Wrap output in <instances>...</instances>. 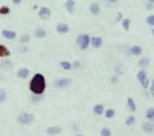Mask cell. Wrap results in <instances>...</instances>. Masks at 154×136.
Masks as SVG:
<instances>
[{
	"label": "cell",
	"instance_id": "obj_39",
	"mask_svg": "<svg viewBox=\"0 0 154 136\" xmlns=\"http://www.w3.org/2000/svg\"><path fill=\"white\" fill-rule=\"evenodd\" d=\"M109 2H116V1H118V0H108Z\"/></svg>",
	"mask_w": 154,
	"mask_h": 136
},
{
	"label": "cell",
	"instance_id": "obj_42",
	"mask_svg": "<svg viewBox=\"0 0 154 136\" xmlns=\"http://www.w3.org/2000/svg\"><path fill=\"white\" fill-rule=\"evenodd\" d=\"M76 136H82V135H76Z\"/></svg>",
	"mask_w": 154,
	"mask_h": 136
},
{
	"label": "cell",
	"instance_id": "obj_17",
	"mask_svg": "<svg viewBox=\"0 0 154 136\" xmlns=\"http://www.w3.org/2000/svg\"><path fill=\"white\" fill-rule=\"evenodd\" d=\"M94 113L96 114V115H102V114H104V106L101 104H97L94 106Z\"/></svg>",
	"mask_w": 154,
	"mask_h": 136
},
{
	"label": "cell",
	"instance_id": "obj_12",
	"mask_svg": "<svg viewBox=\"0 0 154 136\" xmlns=\"http://www.w3.org/2000/svg\"><path fill=\"white\" fill-rule=\"evenodd\" d=\"M61 132V128L58 126H53V127H48L47 128V133L49 135H57Z\"/></svg>",
	"mask_w": 154,
	"mask_h": 136
},
{
	"label": "cell",
	"instance_id": "obj_9",
	"mask_svg": "<svg viewBox=\"0 0 154 136\" xmlns=\"http://www.w3.org/2000/svg\"><path fill=\"white\" fill-rule=\"evenodd\" d=\"M142 51H143V49H142V47H140V46H132L131 48H130V53H131V55H133V56H140L141 54H142Z\"/></svg>",
	"mask_w": 154,
	"mask_h": 136
},
{
	"label": "cell",
	"instance_id": "obj_28",
	"mask_svg": "<svg viewBox=\"0 0 154 136\" xmlns=\"http://www.w3.org/2000/svg\"><path fill=\"white\" fill-rule=\"evenodd\" d=\"M10 12V9L9 7H7V6H2L1 8H0V15H8Z\"/></svg>",
	"mask_w": 154,
	"mask_h": 136
},
{
	"label": "cell",
	"instance_id": "obj_10",
	"mask_svg": "<svg viewBox=\"0 0 154 136\" xmlns=\"http://www.w3.org/2000/svg\"><path fill=\"white\" fill-rule=\"evenodd\" d=\"M1 35L5 37V38H7V39H10V40L16 38V32L14 30H2Z\"/></svg>",
	"mask_w": 154,
	"mask_h": 136
},
{
	"label": "cell",
	"instance_id": "obj_2",
	"mask_svg": "<svg viewBox=\"0 0 154 136\" xmlns=\"http://www.w3.org/2000/svg\"><path fill=\"white\" fill-rule=\"evenodd\" d=\"M91 44V37L87 35V34H84V35H80L78 38H77V45L82 50L87 49V47Z\"/></svg>",
	"mask_w": 154,
	"mask_h": 136
},
{
	"label": "cell",
	"instance_id": "obj_5",
	"mask_svg": "<svg viewBox=\"0 0 154 136\" xmlns=\"http://www.w3.org/2000/svg\"><path fill=\"white\" fill-rule=\"evenodd\" d=\"M51 15V11L49 8H47V7H42L40 10H39V17L42 19H48L50 17Z\"/></svg>",
	"mask_w": 154,
	"mask_h": 136
},
{
	"label": "cell",
	"instance_id": "obj_8",
	"mask_svg": "<svg viewBox=\"0 0 154 136\" xmlns=\"http://www.w3.org/2000/svg\"><path fill=\"white\" fill-rule=\"evenodd\" d=\"M56 30L59 34H67V32L69 31V27L66 23H58L56 27Z\"/></svg>",
	"mask_w": 154,
	"mask_h": 136
},
{
	"label": "cell",
	"instance_id": "obj_35",
	"mask_svg": "<svg viewBox=\"0 0 154 136\" xmlns=\"http://www.w3.org/2000/svg\"><path fill=\"white\" fill-rule=\"evenodd\" d=\"M40 98H42V97H40V96H38V97H34L33 99V102H37V100H40Z\"/></svg>",
	"mask_w": 154,
	"mask_h": 136
},
{
	"label": "cell",
	"instance_id": "obj_37",
	"mask_svg": "<svg viewBox=\"0 0 154 136\" xmlns=\"http://www.w3.org/2000/svg\"><path fill=\"white\" fill-rule=\"evenodd\" d=\"M27 48H26V47H23V48H19V51H23V53H26V51H27Z\"/></svg>",
	"mask_w": 154,
	"mask_h": 136
},
{
	"label": "cell",
	"instance_id": "obj_16",
	"mask_svg": "<svg viewBox=\"0 0 154 136\" xmlns=\"http://www.w3.org/2000/svg\"><path fill=\"white\" fill-rule=\"evenodd\" d=\"M10 55L9 49L4 45H0V57H7Z\"/></svg>",
	"mask_w": 154,
	"mask_h": 136
},
{
	"label": "cell",
	"instance_id": "obj_26",
	"mask_svg": "<svg viewBox=\"0 0 154 136\" xmlns=\"http://www.w3.org/2000/svg\"><path fill=\"white\" fill-rule=\"evenodd\" d=\"M101 135L102 136H112V132L109 131V128L104 127V128H102V131H101Z\"/></svg>",
	"mask_w": 154,
	"mask_h": 136
},
{
	"label": "cell",
	"instance_id": "obj_6",
	"mask_svg": "<svg viewBox=\"0 0 154 136\" xmlns=\"http://www.w3.org/2000/svg\"><path fill=\"white\" fill-rule=\"evenodd\" d=\"M91 45L94 48H99L103 45V39L101 37H93V38H91Z\"/></svg>",
	"mask_w": 154,
	"mask_h": 136
},
{
	"label": "cell",
	"instance_id": "obj_18",
	"mask_svg": "<svg viewBox=\"0 0 154 136\" xmlns=\"http://www.w3.org/2000/svg\"><path fill=\"white\" fill-rule=\"evenodd\" d=\"M35 36L37 37V38H44V37H46V31L42 29V28H37L36 29V31H35Z\"/></svg>",
	"mask_w": 154,
	"mask_h": 136
},
{
	"label": "cell",
	"instance_id": "obj_4",
	"mask_svg": "<svg viewBox=\"0 0 154 136\" xmlns=\"http://www.w3.org/2000/svg\"><path fill=\"white\" fill-rule=\"evenodd\" d=\"M70 83H72V80H70L69 78H59V79L55 80L54 85L56 87H58V88H65V87L69 86Z\"/></svg>",
	"mask_w": 154,
	"mask_h": 136
},
{
	"label": "cell",
	"instance_id": "obj_31",
	"mask_svg": "<svg viewBox=\"0 0 154 136\" xmlns=\"http://www.w3.org/2000/svg\"><path fill=\"white\" fill-rule=\"evenodd\" d=\"M141 85H142V87H143V88H149V85H150V82H149V79H147V78H146V79H145V80H143V82H141Z\"/></svg>",
	"mask_w": 154,
	"mask_h": 136
},
{
	"label": "cell",
	"instance_id": "obj_25",
	"mask_svg": "<svg viewBox=\"0 0 154 136\" xmlns=\"http://www.w3.org/2000/svg\"><path fill=\"white\" fill-rule=\"evenodd\" d=\"M114 116H115V110L114 109L109 108L105 112V117L106 118H113Z\"/></svg>",
	"mask_w": 154,
	"mask_h": 136
},
{
	"label": "cell",
	"instance_id": "obj_14",
	"mask_svg": "<svg viewBox=\"0 0 154 136\" xmlns=\"http://www.w3.org/2000/svg\"><path fill=\"white\" fill-rule=\"evenodd\" d=\"M127 107H128V109L131 110L132 113H134L136 110V105H135V102H134V99L133 98H127Z\"/></svg>",
	"mask_w": 154,
	"mask_h": 136
},
{
	"label": "cell",
	"instance_id": "obj_36",
	"mask_svg": "<svg viewBox=\"0 0 154 136\" xmlns=\"http://www.w3.org/2000/svg\"><path fill=\"white\" fill-rule=\"evenodd\" d=\"M12 2H14L15 5H19L21 2V0H12Z\"/></svg>",
	"mask_w": 154,
	"mask_h": 136
},
{
	"label": "cell",
	"instance_id": "obj_34",
	"mask_svg": "<svg viewBox=\"0 0 154 136\" xmlns=\"http://www.w3.org/2000/svg\"><path fill=\"white\" fill-rule=\"evenodd\" d=\"M121 19H122V14L120 12V14H118V15L116 16V21H120Z\"/></svg>",
	"mask_w": 154,
	"mask_h": 136
},
{
	"label": "cell",
	"instance_id": "obj_22",
	"mask_svg": "<svg viewBox=\"0 0 154 136\" xmlns=\"http://www.w3.org/2000/svg\"><path fill=\"white\" fill-rule=\"evenodd\" d=\"M130 25H131V20L128 18H125L122 20V26H123V28H124L125 30H128V29H130Z\"/></svg>",
	"mask_w": 154,
	"mask_h": 136
},
{
	"label": "cell",
	"instance_id": "obj_32",
	"mask_svg": "<svg viewBox=\"0 0 154 136\" xmlns=\"http://www.w3.org/2000/svg\"><path fill=\"white\" fill-rule=\"evenodd\" d=\"M80 66L82 65H80V61H74V64H73V68L74 69H78V68H80Z\"/></svg>",
	"mask_w": 154,
	"mask_h": 136
},
{
	"label": "cell",
	"instance_id": "obj_13",
	"mask_svg": "<svg viewBox=\"0 0 154 136\" xmlns=\"http://www.w3.org/2000/svg\"><path fill=\"white\" fill-rule=\"evenodd\" d=\"M89 11H91L93 15H98L99 14V11H101V7H99L98 4L94 2V4H92V5L89 6Z\"/></svg>",
	"mask_w": 154,
	"mask_h": 136
},
{
	"label": "cell",
	"instance_id": "obj_15",
	"mask_svg": "<svg viewBox=\"0 0 154 136\" xmlns=\"http://www.w3.org/2000/svg\"><path fill=\"white\" fill-rule=\"evenodd\" d=\"M65 7L68 12H73V11H74V7H75V1L74 0H67L65 2Z\"/></svg>",
	"mask_w": 154,
	"mask_h": 136
},
{
	"label": "cell",
	"instance_id": "obj_29",
	"mask_svg": "<svg viewBox=\"0 0 154 136\" xmlns=\"http://www.w3.org/2000/svg\"><path fill=\"white\" fill-rule=\"evenodd\" d=\"M29 39H30V37L28 36V35H23V37H20V39H19V41L23 44V45H25V44H27V42H29Z\"/></svg>",
	"mask_w": 154,
	"mask_h": 136
},
{
	"label": "cell",
	"instance_id": "obj_24",
	"mask_svg": "<svg viewBox=\"0 0 154 136\" xmlns=\"http://www.w3.org/2000/svg\"><path fill=\"white\" fill-rule=\"evenodd\" d=\"M135 122H136V118L134 117V116H128V117L126 118L125 124L127 125V126H131V125H133Z\"/></svg>",
	"mask_w": 154,
	"mask_h": 136
},
{
	"label": "cell",
	"instance_id": "obj_30",
	"mask_svg": "<svg viewBox=\"0 0 154 136\" xmlns=\"http://www.w3.org/2000/svg\"><path fill=\"white\" fill-rule=\"evenodd\" d=\"M146 23H147L149 26H152V27H153L154 26V15H150L149 17L146 18Z\"/></svg>",
	"mask_w": 154,
	"mask_h": 136
},
{
	"label": "cell",
	"instance_id": "obj_41",
	"mask_svg": "<svg viewBox=\"0 0 154 136\" xmlns=\"http://www.w3.org/2000/svg\"><path fill=\"white\" fill-rule=\"evenodd\" d=\"M152 35L154 36V28H153V30H152Z\"/></svg>",
	"mask_w": 154,
	"mask_h": 136
},
{
	"label": "cell",
	"instance_id": "obj_40",
	"mask_svg": "<svg viewBox=\"0 0 154 136\" xmlns=\"http://www.w3.org/2000/svg\"><path fill=\"white\" fill-rule=\"evenodd\" d=\"M149 2H151V4H154V0H149Z\"/></svg>",
	"mask_w": 154,
	"mask_h": 136
},
{
	"label": "cell",
	"instance_id": "obj_20",
	"mask_svg": "<svg viewBox=\"0 0 154 136\" xmlns=\"http://www.w3.org/2000/svg\"><path fill=\"white\" fill-rule=\"evenodd\" d=\"M150 64V60L147 58H141L140 60H139V66H140L141 68H146L147 66H149Z\"/></svg>",
	"mask_w": 154,
	"mask_h": 136
},
{
	"label": "cell",
	"instance_id": "obj_38",
	"mask_svg": "<svg viewBox=\"0 0 154 136\" xmlns=\"http://www.w3.org/2000/svg\"><path fill=\"white\" fill-rule=\"evenodd\" d=\"M117 80V77L116 76H114V77H112V83H115Z\"/></svg>",
	"mask_w": 154,
	"mask_h": 136
},
{
	"label": "cell",
	"instance_id": "obj_3",
	"mask_svg": "<svg viewBox=\"0 0 154 136\" xmlns=\"http://www.w3.org/2000/svg\"><path fill=\"white\" fill-rule=\"evenodd\" d=\"M34 121V115L33 114H29V113H21L18 116V123L20 124H30V123Z\"/></svg>",
	"mask_w": 154,
	"mask_h": 136
},
{
	"label": "cell",
	"instance_id": "obj_27",
	"mask_svg": "<svg viewBox=\"0 0 154 136\" xmlns=\"http://www.w3.org/2000/svg\"><path fill=\"white\" fill-rule=\"evenodd\" d=\"M7 99V93L4 89H0V103H4Z\"/></svg>",
	"mask_w": 154,
	"mask_h": 136
},
{
	"label": "cell",
	"instance_id": "obj_23",
	"mask_svg": "<svg viewBox=\"0 0 154 136\" xmlns=\"http://www.w3.org/2000/svg\"><path fill=\"white\" fill-rule=\"evenodd\" d=\"M61 66L63 69H65V70H70L72 68H73V65L68 61H61Z\"/></svg>",
	"mask_w": 154,
	"mask_h": 136
},
{
	"label": "cell",
	"instance_id": "obj_7",
	"mask_svg": "<svg viewBox=\"0 0 154 136\" xmlns=\"http://www.w3.org/2000/svg\"><path fill=\"white\" fill-rule=\"evenodd\" d=\"M142 129L145 133H153L154 132V124L152 122H145L142 125Z\"/></svg>",
	"mask_w": 154,
	"mask_h": 136
},
{
	"label": "cell",
	"instance_id": "obj_19",
	"mask_svg": "<svg viewBox=\"0 0 154 136\" xmlns=\"http://www.w3.org/2000/svg\"><path fill=\"white\" fill-rule=\"evenodd\" d=\"M136 77H137V79H139V82H143V80H145L146 79V72H145L144 69H142V70H140L139 73H137V75H136Z\"/></svg>",
	"mask_w": 154,
	"mask_h": 136
},
{
	"label": "cell",
	"instance_id": "obj_33",
	"mask_svg": "<svg viewBox=\"0 0 154 136\" xmlns=\"http://www.w3.org/2000/svg\"><path fill=\"white\" fill-rule=\"evenodd\" d=\"M151 94L154 96V79L153 82H152V86H151Z\"/></svg>",
	"mask_w": 154,
	"mask_h": 136
},
{
	"label": "cell",
	"instance_id": "obj_21",
	"mask_svg": "<svg viewBox=\"0 0 154 136\" xmlns=\"http://www.w3.org/2000/svg\"><path fill=\"white\" fill-rule=\"evenodd\" d=\"M145 116H146V118L150 119V121H153L154 119V107H151V108L147 109Z\"/></svg>",
	"mask_w": 154,
	"mask_h": 136
},
{
	"label": "cell",
	"instance_id": "obj_1",
	"mask_svg": "<svg viewBox=\"0 0 154 136\" xmlns=\"http://www.w3.org/2000/svg\"><path fill=\"white\" fill-rule=\"evenodd\" d=\"M46 87V80L42 74H36L29 84V88L35 95H42Z\"/></svg>",
	"mask_w": 154,
	"mask_h": 136
},
{
	"label": "cell",
	"instance_id": "obj_11",
	"mask_svg": "<svg viewBox=\"0 0 154 136\" xmlns=\"http://www.w3.org/2000/svg\"><path fill=\"white\" fill-rule=\"evenodd\" d=\"M17 76H18L19 78H23V79H25V78H28L29 70L27 69V68H20L18 72H17Z\"/></svg>",
	"mask_w": 154,
	"mask_h": 136
}]
</instances>
